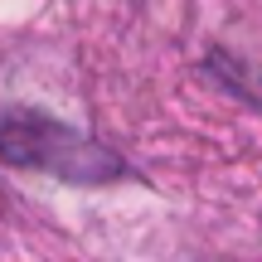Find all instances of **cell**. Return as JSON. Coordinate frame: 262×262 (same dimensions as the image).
Here are the masks:
<instances>
[{"label": "cell", "mask_w": 262, "mask_h": 262, "mask_svg": "<svg viewBox=\"0 0 262 262\" xmlns=\"http://www.w3.org/2000/svg\"><path fill=\"white\" fill-rule=\"evenodd\" d=\"M0 160L19 170H44L58 180H78V185H93V180H117L122 175V156L107 150L102 141L83 136L78 126L54 122L44 112H29V107H0Z\"/></svg>", "instance_id": "obj_1"}]
</instances>
